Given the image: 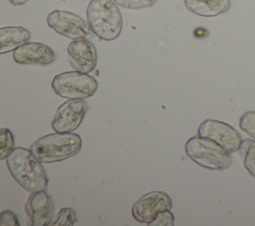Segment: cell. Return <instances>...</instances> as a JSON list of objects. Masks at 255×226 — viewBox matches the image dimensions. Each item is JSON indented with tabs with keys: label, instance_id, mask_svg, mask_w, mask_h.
Masks as SVG:
<instances>
[{
	"label": "cell",
	"instance_id": "cell-17",
	"mask_svg": "<svg viewBox=\"0 0 255 226\" xmlns=\"http://www.w3.org/2000/svg\"><path fill=\"white\" fill-rule=\"evenodd\" d=\"M77 220L76 212L72 208H62L50 225L53 226H73Z\"/></svg>",
	"mask_w": 255,
	"mask_h": 226
},
{
	"label": "cell",
	"instance_id": "cell-9",
	"mask_svg": "<svg viewBox=\"0 0 255 226\" xmlns=\"http://www.w3.org/2000/svg\"><path fill=\"white\" fill-rule=\"evenodd\" d=\"M87 109L83 100L69 99L58 108L52 120L53 129L57 132H73L82 123Z\"/></svg>",
	"mask_w": 255,
	"mask_h": 226
},
{
	"label": "cell",
	"instance_id": "cell-1",
	"mask_svg": "<svg viewBox=\"0 0 255 226\" xmlns=\"http://www.w3.org/2000/svg\"><path fill=\"white\" fill-rule=\"evenodd\" d=\"M9 172L18 184L30 193L44 191L49 179L42 162L31 149L16 147L6 158Z\"/></svg>",
	"mask_w": 255,
	"mask_h": 226
},
{
	"label": "cell",
	"instance_id": "cell-21",
	"mask_svg": "<svg viewBox=\"0 0 255 226\" xmlns=\"http://www.w3.org/2000/svg\"><path fill=\"white\" fill-rule=\"evenodd\" d=\"M0 225L1 226H19L20 223L18 221L17 216L12 211L6 210L0 214Z\"/></svg>",
	"mask_w": 255,
	"mask_h": 226
},
{
	"label": "cell",
	"instance_id": "cell-4",
	"mask_svg": "<svg viewBox=\"0 0 255 226\" xmlns=\"http://www.w3.org/2000/svg\"><path fill=\"white\" fill-rule=\"evenodd\" d=\"M185 153L199 166L209 170H224L231 163V153L214 140L194 135L185 143Z\"/></svg>",
	"mask_w": 255,
	"mask_h": 226
},
{
	"label": "cell",
	"instance_id": "cell-18",
	"mask_svg": "<svg viewBox=\"0 0 255 226\" xmlns=\"http://www.w3.org/2000/svg\"><path fill=\"white\" fill-rule=\"evenodd\" d=\"M241 129L255 139V111L244 113L239 120Z\"/></svg>",
	"mask_w": 255,
	"mask_h": 226
},
{
	"label": "cell",
	"instance_id": "cell-13",
	"mask_svg": "<svg viewBox=\"0 0 255 226\" xmlns=\"http://www.w3.org/2000/svg\"><path fill=\"white\" fill-rule=\"evenodd\" d=\"M185 7L191 13L202 17H215L227 12L230 0H184Z\"/></svg>",
	"mask_w": 255,
	"mask_h": 226
},
{
	"label": "cell",
	"instance_id": "cell-11",
	"mask_svg": "<svg viewBox=\"0 0 255 226\" xmlns=\"http://www.w3.org/2000/svg\"><path fill=\"white\" fill-rule=\"evenodd\" d=\"M53 202L45 191L31 193L25 204V212L29 225L46 226L50 225L53 216Z\"/></svg>",
	"mask_w": 255,
	"mask_h": 226
},
{
	"label": "cell",
	"instance_id": "cell-8",
	"mask_svg": "<svg viewBox=\"0 0 255 226\" xmlns=\"http://www.w3.org/2000/svg\"><path fill=\"white\" fill-rule=\"evenodd\" d=\"M170 196L162 191H150L142 195L131 208L132 217L139 223L149 224L158 213L170 210Z\"/></svg>",
	"mask_w": 255,
	"mask_h": 226
},
{
	"label": "cell",
	"instance_id": "cell-16",
	"mask_svg": "<svg viewBox=\"0 0 255 226\" xmlns=\"http://www.w3.org/2000/svg\"><path fill=\"white\" fill-rule=\"evenodd\" d=\"M14 136L10 129H0V159H5L14 149Z\"/></svg>",
	"mask_w": 255,
	"mask_h": 226
},
{
	"label": "cell",
	"instance_id": "cell-14",
	"mask_svg": "<svg viewBox=\"0 0 255 226\" xmlns=\"http://www.w3.org/2000/svg\"><path fill=\"white\" fill-rule=\"evenodd\" d=\"M30 33L23 27H3L0 29V54L14 51L29 42Z\"/></svg>",
	"mask_w": 255,
	"mask_h": 226
},
{
	"label": "cell",
	"instance_id": "cell-15",
	"mask_svg": "<svg viewBox=\"0 0 255 226\" xmlns=\"http://www.w3.org/2000/svg\"><path fill=\"white\" fill-rule=\"evenodd\" d=\"M238 152L243 159L244 167L255 178V140H242Z\"/></svg>",
	"mask_w": 255,
	"mask_h": 226
},
{
	"label": "cell",
	"instance_id": "cell-2",
	"mask_svg": "<svg viewBox=\"0 0 255 226\" xmlns=\"http://www.w3.org/2000/svg\"><path fill=\"white\" fill-rule=\"evenodd\" d=\"M82 148V138L73 132L50 133L34 141L30 149L43 163L58 162L75 156Z\"/></svg>",
	"mask_w": 255,
	"mask_h": 226
},
{
	"label": "cell",
	"instance_id": "cell-3",
	"mask_svg": "<svg viewBox=\"0 0 255 226\" xmlns=\"http://www.w3.org/2000/svg\"><path fill=\"white\" fill-rule=\"evenodd\" d=\"M87 19L92 31L102 40L113 41L122 32V14L112 0H91L87 8Z\"/></svg>",
	"mask_w": 255,
	"mask_h": 226
},
{
	"label": "cell",
	"instance_id": "cell-20",
	"mask_svg": "<svg viewBox=\"0 0 255 226\" xmlns=\"http://www.w3.org/2000/svg\"><path fill=\"white\" fill-rule=\"evenodd\" d=\"M174 215L170 210L160 212L156 217L148 224L149 226H173L174 225Z\"/></svg>",
	"mask_w": 255,
	"mask_h": 226
},
{
	"label": "cell",
	"instance_id": "cell-7",
	"mask_svg": "<svg viewBox=\"0 0 255 226\" xmlns=\"http://www.w3.org/2000/svg\"><path fill=\"white\" fill-rule=\"evenodd\" d=\"M197 134L214 140L230 153L238 151L242 142L241 134L235 127L226 122L210 118L199 124Z\"/></svg>",
	"mask_w": 255,
	"mask_h": 226
},
{
	"label": "cell",
	"instance_id": "cell-10",
	"mask_svg": "<svg viewBox=\"0 0 255 226\" xmlns=\"http://www.w3.org/2000/svg\"><path fill=\"white\" fill-rule=\"evenodd\" d=\"M69 60L75 71L89 74L97 66V50L87 39L72 41L67 48Z\"/></svg>",
	"mask_w": 255,
	"mask_h": 226
},
{
	"label": "cell",
	"instance_id": "cell-12",
	"mask_svg": "<svg viewBox=\"0 0 255 226\" xmlns=\"http://www.w3.org/2000/svg\"><path fill=\"white\" fill-rule=\"evenodd\" d=\"M14 61L21 65L47 66L55 61L54 51L45 44L38 42H27L13 53Z\"/></svg>",
	"mask_w": 255,
	"mask_h": 226
},
{
	"label": "cell",
	"instance_id": "cell-19",
	"mask_svg": "<svg viewBox=\"0 0 255 226\" xmlns=\"http://www.w3.org/2000/svg\"><path fill=\"white\" fill-rule=\"evenodd\" d=\"M116 5L126 9H143L152 6L156 0H112Z\"/></svg>",
	"mask_w": 255,
	"mask_h": 226
},
{
	"label": "cell",
	"instance_id": "cell-6",
	"mask_svg": "<svg viewBox=\"0 0 255 226\" xmlns=\"http://www.w3.org/2000/svg\"><path fill=\"white\" fill-rule=\"evenodd\" d=\"M47 23L58 34L73 40L86 39L93 32L89 23L82 17L68 11L55 10L51 12L47 17Z\"/></svg>",
	"mask_w": 255,
	"mask_h": 226
},
{
	"label": "cell",
	"instance_id": "cell-22",
	"mask_svg": "<svg viewBox=\"0 0 255 226\" xmlns=\"http://www.w3.org/2000/svg\"><path fill=\"white\" fill-rule=\"evenodd\" d=\"M11 4L16 5V6H20V5H24L26 4L29 0H8Z\"/></svg>",
	"mask_w": 255,
	"mask_h": 226
},
{
	"label": "cell",
	"instance_id": "cell-5",
	"mask_svg": "<svg viewBox=\"0 0 255 226\" xmlns=\"http://www.w3.org/2000/svg\"><path fill=\"white\" fill-rule=\"evenodd\" d=\"M52 89L56 95L62 98L85 100L96 94L98 82L86 73L65 72L54 77Z\"/></svg>",
	"mask_w": 255,
	"mask_h": 226
}]
</instances>
